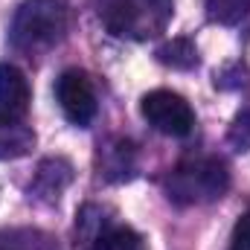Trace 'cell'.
Here are the masks:
<instances>
[{"instance_id":"cell-1","label":"cell","mask_w":250,"mask_h":250,"mask_svg":"<svg viewBox=\"0 0 250 250\" xmlns=\"http://www.w3.org/2000/svg\"><path fill=\"white\" fill-rule=\"evenodd\" d=\"M70 29L67 0H23L15 12L9 41L18 53L35 59L62 44Z\"/></svg>"},{"instance_id":"cell-2","label":"cell","mask_w":250,"mask_h":250,"mask_svg":"<svg viewBox=\"0 0 250 250\" xmlns=\"http://www.w3.org/2000/svg\"><path fill=\"white\" fill-rule=\"evenodd\" d=\"M96 12L111 35L128 41H148L166 32L175 15V0H99Z\"/></svg>"},{"instance_id":"cell-3","label":"cell","mask_w":250,"mask_h":250,"mask_svg":"<svg viewBox=\"0 0 250 250\" xmlns=\"http://www.w3.org/2000/svg\"><path fill=\"white\" fill-rule=\"evenodd\" d=\"M163 187H166V198L172 204H181V207L209 204L227 192L230 175L218 157H192L166 175Z\"/></svg>"},{"instance_id":"cell-4","label":"cell","mask_w":250,"mask_h":250,"mask_svg":"<svg viewBox=\"0 0 250 250\" xmlns=\"http://www.w3.org/2000/svg\"><path fill=\"white\" fill-rule=\"evenodd\" d=\"M140 111L148 120V125H154L160 134H169V137H189L195 128V114H192L189 102L172 90L146 93L140 102Z\"/></svg>"},{"instance_id":"cell-5","label":"cell","mask_w":250,"mask_h":250,"mask_svg":"<svg viewBox=\"0 0 250 250\" xmlns=\"http://www.w3.org/2000/svg\"><path fill=\"white\" fill-rule=\"evenodd\" d=\"M56 99L62 105L64 117L73 125L84 128V125L93 123L96 117V93H93V84L87 79V73L82 70H64L56 82Z\"/></svg>"},{"instance_id":"cell-6","label":"cell","mask_w":250,"mask_h":250,"mask_svg":"<svg viewBox=\"0 0 250 250\" xmlns=\"http://www.w3.org/2000/svg\"><path fill=\"white\" fill-rule=\"evenodd\" d=\"M29 82L15 64H0V117L23 120L29 111Z\"/></svg>"},{"instance_id":"cell-7","label":"cell","mask_w":250,"mask_h":250,"mask_svg":"<svg viewBox=\"0 0 250 250\" xmlns=\"http://www.w3.org/2000/svg\"><path fill=\"white\" fill-rule=\"evenodd\" d=\"M35 146V131L23 120L0 117V160H18Z\"/></svg>"},{"instance_id":"cell-8","label":"cell","mask_w":250,"mask_h":250,"mask_svg":"<svg viewBox=\"0 0 250 250\" xmlns=\"http://www.w3.org/2000/svg\"><path fill=\"white\" fill-rule=\"evenodd\" d=\"M87 250H146V242L137 230L123 224H105L96 239L87 245Z\"/></svg>"},{"instance_id":"cell-9","label":"cell","mask_w":250,"mask_h":250,"mask_svg":"<svg viewBox=\"0 0 250 250\" xmlns=\"http://www.w3.org/2000/svg\"><path fill=\"white\" fill-rule=\"evenodd\" d=\"M70 178H73L70 163H67V160H53V157H50V160H44V163L38 166V175H35V192L53 201V198H59V192L70 184Z\"/></svg>"},{"instance_id":"cell-10","label":"cell","mask_w":250,"mask_h":250,"mask_svg":"<svg viewBox=\"0 0 250 250\" xmlns=\"http://www.w3.org/2000/svg\"><path fill=\"white\" fill-rule=\"evenodd\" d=\"M0 250H56V242L35 227H12L0 233Z\"/></svg>"},{"instance_id":"cell-11","label":"cell","mask_w":250,"mask_h":250,"mask_svg":"<svg viewBox=\"0 0 250 250\" xmlns=\"http://www.w3.org/2000/svg\"><path fill=\"white\" fill-rule=\"evenodd\" d=\"M207 3V18L221 26H236L248 18L250 0H204Z\"/></svg>"},{"instance_id":"cell-12","label":"cell","mask_w":250,"mask_h":250,"mask_svg":"<svg viewBox=\"0 0 250 250\" xmlns=\"http://www.w3.org/2000/svg\"><path fill=\"white\" fill-rule=\"evenodd\" d=\"M157 59L175 70H192L198 64V50L189 38H172L169 44H163L157 50Z\"/></svg>"},{"instance_id":"cell-13","label":"cell","mask_w":250,"mask_h":250,"mask_svg":"<svg viewBox=\"0 0 250 250\" xmlns=\"http://www.w3.org/2000/svg\"><path fill=\"white\" fill-rule=\"evenodd\" d=\"M105 178H111V181H125V178H131V172H134V148H131V143H125L120 140L117 146H111V148H105Z\"/></svg>"},{"instance_id":"cell-14","label":"cell","mask_w":250,"mask_h":250,"mask_svg":"<svg viewBox=\"0 0 250 250\" xmlns=\"http://www.w3.org/2000/svg\"><path fill=\"white\" fill-rule=\"evenodd\" d=\"M230 140L239 151H248L250 148V111H242L236 117V123L230 128Z\"/></svg>"},{"instance_id":"cell-15","label":"cell","mask_w":250,"mask_h":250,"mask_svg":"<svg viewBox=\"0 0 250 250\" xmlns=\"http://www.w3.org/2000/svg\"><path fill=\"white\" fill-rule=\"evenodd\" d=\"M230 250H250V212H245L230 236Z\"/></svg>"}]
</instances>
